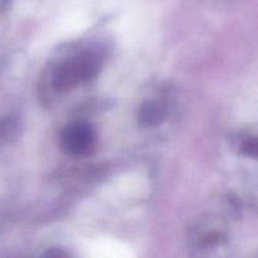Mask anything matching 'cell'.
Listing matches in <instances>:
<instances>
[{"mask_svg": "<svg viewBox=\"0 0 258 258\" xmlns=\"http://www.w3.org/2000/svg\"><path fill=\"white\" fill-rule=\"evenodd\" d=\"M102 66L103 58L100 53L96 50H82L55 67L50 85L58 93L70 92L78 86L95 80L100 75Z\"/></svg>", "mask_w": 258, "mask_h": 258, "instance_id": "1", "label": "cell"}, {"mask_svg": "<svg viewBox=\"0 0 258 258\" xmlns=\"http://www.w3.org/2000/svg\"><path fill=\"white\" fill-rule=\"evenodd\" d=\"M97 135L95 127L88 121L76 120L67 123L60 131L59 145L66 155L85 158L96 149Z\"/></svg>", "mask_w": 258, "mask_h": 258, "instance_id": "2", "label": "cell"}, {"mask_svg": "<svg viewBox=\"0 0 258 258\" xmlns=\"http://www.w3.org/2000/svg\"><path fill=\"white\" fill-rule=\"evenodd\" d=\"M166 112L165 103L161 101H146L138 111V123L141 127H158L165 121Z\"/></svg>", "mask_w": 258, "mask_h": 258, "instance_id": "3", "label": "cell"}, {"mask_svg": "<svg viewBox=\"0 0 258 258\" xmlns=\"http://www.w3.org/2000/svg\"><path fill=\"white\" fill-rule=\"evenodd\" d=\"M23 131V123L17 117L0 118V144L13 143Z\"/></svg>", "mask_w": 258, "mask_h": 258, "instance_id": "4", "label": "cell"}, {"mask_svg": "<svg viewBox=\"0 0 258 258\" xmlns=\"http://www.w3.org/2000/svg\"><path fill=\"white\" fill-rule=\"evenodd\" d=\"M258 141L256 135H246L239 143V151L248 158H257Z\"/></svg>", "mask_w": 258, "mask_h": 258, "instance_id": "5", "label": "cell"}, {"mask_svg": "<svg viewBox=\"0 0 258 258\" xmlns=\"http://www.w3.org/2000/svg\"><path fill=\"white\" fill-rule=\"evenodd\" d=\"M43 256L45 257H66L68 256V252L66 251H62L60 248H49L48 251H45L44 253H43Z\"/></svg>", "mask_w": 258, "mask_h": 258, "instance_id": "6", "label": "cell"}]
</instances>
